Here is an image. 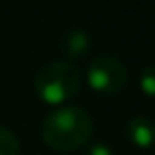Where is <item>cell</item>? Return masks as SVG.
<instances>
[{
	"instance_id": "3",
	"label": "cell",
	"mask_w": 155,
	"mask_h": 155,
	"mask_svg": "<svg viewBox=\"0 0 155 155\" xmlns=\"http://www.w3.org/2000/svg\"><path fill=\"white\" fill-rule=\"evenodd\" d=\"M87 86L101 96H115L127 86V68L115 56L101 54L90 60L86 70Z\"/></svg>"
},
{
	"instance_id": "7",
	"label": "cell",
	"mask_w": 155,
	"mask_h": 155,
	"mask_svg": "<svg viewBox=\"0 0 155 155\" xmlns=\"http://www.w3.org/2000/svg\"><path fill=\"white\" fill-rule=\"evenodd\" d=\"M139 87L147 97L155 100V64L145 66L139 74Z\"/></svg>"
},
{
	"instance_id": "4",
	"label": "cell",
	"mask_w": 155,
	"mask_h": 155,
	"mask_svg": "<svg viewBox=\"0 0 155 155\" xmlns=\"http://www.w3.org/2000/svg\"><path fill=\"white\" fill-rule=\"evenodd\" d=\"M127 139L137 149H151L155 145V121L145 115H135L127 121Z\"/></svg>"
},
{
	"instance_id": "1",
	"label": "cell",
	"mask_w": 155,
	"mask_h": 155,
	"mask_svg": "<svg viewBox=\"0 0 155 155\" xmlns=\"http://www.w3.org/2000/svg\"><path fill=\"white\" fill-rule=\"evenodd\" d=\"M94 119L78 105H60L42 121V139L50 149L74 151L90 141Z\"/></svg>"
},
{
	"instance_id": "5",
	"label": "cell",
	"mask_w": 155,
	"mask_h": 155,
	"mask_svg": "<svg viewBox=\"0 0 155 155\" xmlns=\"http://www.w3.org/2000/svg\"><path fill=\"white\" fill-rule=\"evenodd\" d=\"M91 48V36L84 28H72L62 38V50L68 60H80L90 52Z\"/></svg>"
},
{
	"instance_id": "6",
	"label": "cell",
	"mask_w": 155,
	"mask_h": 155,
	"mask_svg": "<svg viewBox=\"0 0 155 155\" xmlns=\"http://www.w3.org/2000/svg\"><path fill=\"white\" fill-rule=\"evenodd\" d=\"M0 155H20L18 137L2 125H0Z\"/></svg>"
},
{
	"instance_id": "8",
	"label": "cell",
	"mask_w": 155,
	"mask_h": 155,
	"mask_svg": "<svg viewBox=\"0 0 155 155\" xmlns=\"http://www.w3.org/2000/svg\"><path fill=\"white\" fill-rule=\"evenodd\" d=\"M86 155H114V149H111L107 143H101V141H94L87 145Z\"/></svg>"
},
{
	"instance_id": "2",
	"label": "cell",
	"mask_w": 155,
	"mask_h": 155,
	"mask_svg": "<svg viewBox=\"0 0 155 155\" xmlns=\"http://www.w3.org/2000/svg\"><path fill=\"white\" fill-rule=\"evenodd\" d=\"M82 87L80 70L66 60H54L40 66L34 76V90L38 97L48 105H64Z\"/></svg>"
}]
</instances>
